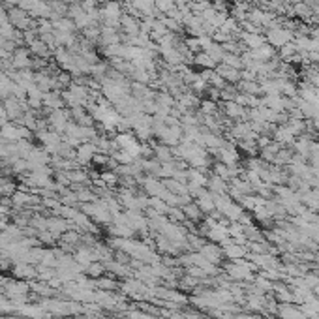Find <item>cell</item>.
I'll return each mask as SVG.
<instances>
[{
    "mask_svg": "<svg viewBox=\"0 0 319 319\" xmlns=\"http://www.w3.org/2000/svg\"><path fill=\"white\" fill-rule=\"evenodd\" d=\"M96 150L98 148L92 143H83V145H79V148H77V160L79 162H90V160L94 158Z\"/></svg>",
    "mask_w": 319,
    "mask_h": 319,
    "instance_id": "7",
    "label": "cell"
},
{
    "mask_svg": "<svg viewBox=\"0 0 319 319\" xmlns=\"http://www.w3.org/2000/svg\"><path fill=\"white\" fill-rule=\"evenodd\" d=\"M195 64H199V66H203V68H214V66H216V62H214V60H212L211 57H209V55H207V53H199L197 57H195Z\"/></svg>",
    "mask_w": 319,
    "mask_h": 319,
    "instance_id": "12",
    "label": "cell"
},
{
    "mask_svg": "<svg viewBox=\"0 0 319 319\" xmlns=\"http://www.w3.org/2000/svg\"><path fill=\"white\" fill-rule=\"evenodd\" d=\"M28 134L25 128H17L13 126V124H4L2 130H0V135L4 137V139H23L25 135Z\"/></svg>",
    "mask_w": 319,
    "mask_h": 319,
    "instance_id": "4",
    "label": "cell"
},
{
    "mask_svg": "<svg viewBox=\"0 0 319 319\" xmlns=\"http://www.w3.org/2000/svg\"><path fill=\"white\" fill-rule=\"evenodd\" d=\"M220 158H222L225 166H235L236 160H238V154L235 152L233 147H222L220 148Z\"/></svg>",
    "mask_w": 319,
    "mask_h": 319,
    "instance_id": "8",
    "label": "cell"
},
{
    "mask_svg": "<svg viewBox=\"0 0 319 319\" xmlns=\"http://www.w3.org/2000/svg\"><path fill=\"white\" fill-rule=\"evenodd\" d=\"M211 190L214 191V193H223L225 191V184H223V180L220 179V177H212L211 180Z\"/></svg>",
    "mask_w": 319,
    "mask_h": 319,
    "instance_id": "14",
    "label": "cell"
},
{
    "mask_svg": "<svg viewBox=\"0 0 319 319\" xmlns=\"http://www.w3.org/2000/svg\"><path fill=\"white\" fill-rule=\"evenodd\" d=\"M12 64H13V68H17V70H28V68L32 66L28 51H26V49H15Z\"/></svg>",
    "mask_w": 319,
    "mask_h": 319,
    "instance_id": "2",
    "label": "cell"
},
{
    "mask_svg": "<svg viewBox=\"0 0 319 319\" xmlns=\"http://www.w3.org/2000/svg\"><path fill=\"white\" fill-rule=\"evenodd\" d=\"M4 4H12V6H15V4H19V0H2Z\"/></svg>",
    "mask_w": 319,
    "mask_h": 319,
    "instance_id": "16",
    "label": "cell"
},
{
    "mask_svg": "<svg viewBox=\"0 0 319 319\" xmlns=\"http://www.w3.org/2000/svg\"><path fill=\"white\" fill-rule=\"evenodd\" d=\"M66 2H68V0H66ZM70 2H71V0H70Z\"/></svg>",
    "mask_w": 319,
    "mask_h": 319,
    "instance_id": "18",
    "label": "cell"
},
{
    "mask_svg": "<svg viewBox=\"0 0 319 319\" xmlns=\"http://www.w3.org/2000/svg\"><path fill=\"white\" fill-rule=\"evenodd\" d=\"M30 51L34 55H38V57H49V47L45 44L44 39H32L30 44Z\"/></svg>",
    "mask_w": 319,
    "mask_h": 319,
    "instance_id": "10",
    "label": "cell"
},
{
    "mask_svg": "<svg viewBox=\"0 0 319 319\" xmlns=\"http://www.w3.org/2000/svg\"><path fill=\"white\" fill-rule=\"evenodd\" d=\"M238 2H243V4H250L252 0H238Z\"/></svg>",
    "mask_w": 319,
    "mask_h": 319,
    "instance_id": "17",
    "label": "cell"
},
{
    "mask_svg": "<svg viewBox=\"0 0 319 319\" xmlns=\"http://www.w3.org/2000/svg\"><path fill=\"white\" fill-rule=\"evenodd\" d=\"M291 39H295V34L289 28L274 26V28L267 30V44H270L274 49H282L284 45L291 44Z\"/></svg>",
    "mask_w": 319,
    "mask_h": 319,
    "instance_id": "1",
    "label": "cell"
},
{
    "mask_svg": "<svg viewBox=\"0 0 319 319\" xmlns=\"http://www.w3.org/2000/svg\"><path fill=\"white\" fill-rule=\"evenodd\" d=\"M241 38H243V42L248 45L250 49H257V47L267 44V38L261 36V34H248V32H243Z\"/></svg>",
    "mask_w": 319,
    "mask_h": 319,
    "instance_id": "6",
    "label": "cell"
},
{
    "mask_svg": "<svg viewBox=\"0 0 319 319\" xmlns=\"http://www.w3.org/2000/svg\"><path fill=\"white\" fill-rule=\"evenodd\" d=\"M225 113H227V116H231V118H241V116H244V107L243 105H238L236 102H233V100H229V102H225Z\"/></svg>",
    "mask_w": 319,
    "mask_h": 319,
    "instance_id": "9",
    "label": "cell"
},
{
    "mask_svg": "<svg viewBox=\"0 0 319 319\" xmlns=\"http://www.w3.org/2000/svg\"><path fill=\"white\" fill-rule=\"evenodd\" d=\"M227 255H229V257H243L244 250L241 248L238 244H229V246H227Z\"/></svg>",
    "mask_w": 319,
    "mask_h": 319,
    "instance_id": "15",
    "label": "cell"
},
{
    "mask_svg": "<svg viewBox=\"0 0 319 319\" xmlns=\"http://www.w3.org/2000/svg\"><path fill=\"white\" fill-rule=\"evenodd\" d=\"M216 73L220 77H223L225 81H231V83H235L241 79V70H235V68H231V66H225V64H220L216 68Z\"/></svg>",
    "mask_w": 319,
    "mask_h": 319,
    "instance_id": "5",
    "label": "cell"
},
{
    "mask_svg": "<svg viewBox=\"0 0 319 319\" xmlns=\"http://www.w3.org/2000/svg\"><path fill=\"white\" fill-rule=\"evenodd\" d=\"M121 25H122L124 32H126L130 38H134V36H137V34L141 32L139 21L135 19V17H132V15H122V17H121Z\"/></svg>",
    "mask_w": 319,
    "mask_h": 319,
    "instance_id": "3",
    "label": "cell"
},
{
    "mask_svg": "<svg viewBox=\"0 0 319 319\" xmlns=\"http://www.w3.org/2000/svg\"><path fill=\"white\" fill-rule=\"evenodd\" d=\"M154 6H156V10H160V12L167 13L175 6V0H154Z\"/></svg>",
    "mask_w": 319,
    "mask_h": 319,
    "instance_id": "13",
    "label": "cell"
},
{
    "mask_svg": "<svg viewBox=\"0 0 319 319\" xmlns=\"http://www.w3.org/2000/svg\"><path fill=\"white\" fill-rule=\"evenodd\" d=\"M44 105H47V107H55V109H60L62 107V100H60V96L57 94V92H44Z\"/></svg>",
    "mask_w": 319,
    "mask_h": 319,
    "instance_id": "11",
    "label": "cell"
}]
</instances>
